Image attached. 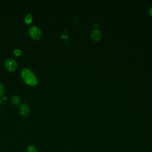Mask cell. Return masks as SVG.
Returning <instances> with one entry per match:
<instances>
[{"mask_svg": "<svg viewBox=\"0 0 152 152\" xmlns=\"http://www.w3.org/2000/svg\"><path fill=\"white\" fill-rule=\"evenodd\" d=\"M25 21L26 23L27 24H30L32 21V16L31 14H27L25 17Z\"/></svg>", "mask_w": 152, "mask_h": 152, "instance_id": "7", "label": "cell"}, {"mask_svg": "<svg viewBox=\"0 0 152 152\" xmlns=\"http://www.w3.org/2000/svg\"><path fill=\"white\" fill-rule=\"evenodd\" d=\"M149 14L152 16V7L149 9Z\"/></svg>", "mask_w": 152, "mask_h": 152, "instance_id": "11", "label": "cell"}, {"mask_svg": "<svg viewBox=\"0 0 152 152\" xmlns=\"http://www.w3.org/2000/svg\"><path fill=\"white\" fill-rule=\"evenodd\" d=\"M5 67L6 69L10 72H14L17 67V63L16 61L14 59L8 58L5 61Z\"/></svg>", "mask_w": 152, "mask_h": 152, "instance_id": "3", "label": "cell"}, {"mask_svg": "<svg viewBox=\"0 0 152 152\" xmlns=\"http://www.w3.org/2000/svg\"><path fill=\"white\" fill-rule=\"evenodd\" d=\"M27 152H38V151L37 149L35 146L32 145H30L29 146L27 147Z\"/></svg>", "mask_w": 152, "mask_h": 152, "instance_id": "8", "label": "cell"}, {"mask_svg": "<svg viewBox=\"0 0 152 152\" xmlns=\"http://www.w3.org/2000/svg\"><path fill=\"white\" fill-rule=\"evenodd\" d=\"M11 100H12V102L13 104H15V105H18L20 104V99L18 96H13L12 99H11Z\"/></svg>", "mask_w": 152, "mask_h": 152, "instance_id": "6", "label": "cell"}, {"mask_svg": "<svg viewBox=\"0 0 152 152\" xmlns=\"http://www.w3.org/2000/svg\"><path fill=\"white\" fill-rule=\"evenodd\" d=\"M21 76L25 82L29 86H34L37 83L36 75L29 68H23L21 71Z\"/></svg>", "mask_w": 152, "mask_h": 152, "instance_id": "1", "label": "cell"}, {"mask_svg": "<svg viewBox=\"0 0 152 152\" xmlns=\"http://www.w3.org/2000/svg\"><path fill=\"white\" fill-rule=\"evenodd\" d=\"M91 36H92L93 40H97L100 39L101 36H102V34H101V32L98 29H94L91 33Z\"/></svg>", "mask_w": 152, "mask_h": 152, "instance_id": "5", "label": "cell"}, {"mask_svg": "<svg viewBox=\"0 0 152 152\" xmlns=\"http://www.w3.org/2000/svg\"><path fill=\"white\" fill-rule=\"evenodd\" d=\"M29 35L30 37H32V39L35 40H37L39 39L40 37H41L42 32L38 27L36 26H33L30 27L29 29Z\"/></svg>", "mask_w": 152, "mask_h": 152, "instance_id": "2", "label": "cell"}, {"mask_svg": "<svg viewBox=\"0 0 152 152\" xmlns=\"http://www.w3.org/2000/svg\"><path fill=\"white\" fill-rule=\"evenodd\" d=\"M20 113L22 115L25 117L27 116L30 112V107L27 104H23L20 107Z\"/></svg>", "mask_w": 152, "mask_h": 152, "instance_id": "4", "label": "cell"}, {"mask_svg": "<svg viewBox=\"0 0 152 152\" xmlns=\"http://www.w3.org/2000/svg\"><path fill=\"white\" fill-rule=\"evenodd\" d=\"M22 50L21 49H15L14 51H13V54L16 55V56H19L22 54Z\"/></svg>", "mask_w": 152, "mask_h": 152, "instance_id": "10", "label": "cell"}, {"mask_svg": "<svg viewBox=\"0 0 152 152\" xmlns=\"http://www.w3.org/2000/svg\"><path fill=\"white\" fill-rule=\"evenodd\" d=\"M5 92V87L4 85L0 83V97L2 96Z\"/></svg>", "mask_w": 152, "mask_h": 152, "instance_id": "9", "label": "cell"}]
</instances>
